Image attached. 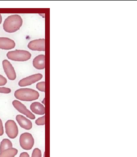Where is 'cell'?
Segmentation results:
<instances>
[{"label": "cell", "mask_w": 137, "mask_h": 157, "mask_svg": "<svg viewBox=\"0 0 137 157\" xmlns=\"http://www.w3.org/2000/svg\"><path fill=\"white\" fill-rule=\"evenodd\" d=\"M23 25L22 17L18 14L10 15L4 21L3 28L6 32L13 33L19 30Z\"/></svg>", "instance_id": "obj_1"}, {"label": "cell", "mask_w": 137, "mask_h": 157, "mask_svg": "<svg viewBox=\"0 0 137 157\" xmlns=\"http://www.w3.org/2000/svg\"><path fill=\"white\" fill-rule=\"evenodd\" d=\"M15 98L23 101H32L39 98V94L37 91L31 88H20L15 91Z\"/></svg>", "instance_id": "obj_2"}, {"label": "cell", "mask_w": 137, "mask_h": 157, "mask_svg": "<svg viewBox=\"0 0 137 157\" xmlns=\"http://www.w3.org/2000/svg\"><path fill=\"white\" fill-rule=\"evenodd\" d=\"M7 57L11 60L14 61H26L30 59L32 55L27 51L16 50L8 52Z\"/></svg>", "instance_id": "obj_3"}, {"label": "cell", "mask_w": 137, "mask_h": 157, "mask_svg": "<svg viewBox=\"0 0 137 157\" xmlns=\"http://www.w3.org/2000/svg\"><path fill=\"white\" fill-rule=\"evenodd\" d=\"M19 142L21 147L24 150L29 151L33 147L35 140L31 134L25 132L21 135Z\"/></svg>", "instance_id": "obj_4"}, {"label": "cell", "mask_w": 137, "mask_h": 157, "mask_svg": "<svg viewBox=\"0 0 137 157\" xmlns=\"http://www.w3.org/2000/svg\"><path fill=\"white\" fill-rule=\"evenodd\" d=\"M6 132L8 137L10 139H14L18 135V128L16 123L13 120H8L5 124Z\"/></svg>", "instance_id": "obj_5"}, {"label": "cell", "mask_w": 137, "mask_h": 157, "mask_svg": "<svg viewBox=\"0 0 137 157\" xmlns=\"http://www.w3.org/2000/svg\"><path fill=\"white\" fill-rule=\"evenodd\" d=\"M12 104L18 112L26 116L28 118H30L31 120H35L36 118L35 116L29 111L26 107L20 101L18 100H14L12 102Z\"/></svg>", "instance_id": "obj_6"}, {"label": "cell", "mask_w": 137, "mask_h": 157, "mask_svg": "<svg viewBox=\"0 0 137 157\" xmlns=\"http://www.w3.org/2000/svg\"><path fill=\"white\" fill-rule=\"evenodd\" d=\"M42 78H43V75L41 74L33 75L21 80L19 82L18 85L21 87L30 86L36 82L39 81Z\"/></svg>", "instance_id": "obj_7"}, {"label": "cell", "mask_w": 137, "mask_h": 157, "mask_svg": "<svg viewBox=\"0 0 137 157\" xmlns=\"http://www.w3.org/2000/svg\"><path fill=\"white\" fill-rule=\"evenodd\" d=\"M27 47L29 49L37 51H45V39H36L30 41L28 43Z\"/></svg>", "instance_id": "obj_8"}, {"label": "cell", "mask_w": 137, "mask_h": 157, "mask_svg": "<svg viewBox=\"0 0 137 157\" xmlns=\"http://www.w3.org/2000/svg\"><path fill=\"white\" fill-rule=\"evenodd\" d=\"M2 66L6 75L10 80H14L16 78V73L11 63L7 60L2 61Z\"/></svg>", "instance_id": "obj_9"}, {"label": "cell", "mask_w": 137, "mask_h": 157, "mask_svg": "<svg viewBox=\"0 0 137 157\" xmlns=\"http://www.w3.org/2000/svg\"><path fill=\"white\" fill-rule=\"evenodd\" d=\"M16 120L22 128L26 130H30L32 128V122L24 116L18 115L16 116Z\"/></svg>", "instance_id": "obj_10"}, {"label": "cell", "mask_w": 137, "mask_h": 157, "mask_svg": "<svg viewBox=\"0 0 137 157\" xmlns=\"http://www.w3.org/2000/svg\"><path fill=\"white\" fill-rule=\"evenodd\" d=\"M15 46L14 41L9 38L0 37V49L10 50L14 48Z\"/></svg>", "instance_id": "obj_11"}, {"label": "cell", "mask_w": 137, "mask_h": 157, "mask_svg": "<svg viewBox=\"0 0 137 157\" xmlns=\"http://www.w3.org/2000/svg\"><path fill=\"white\" fill-rule=\"evenodd\" d=\"M34 67L38 70H42L45 68V56L38 55L33 61Z\"/></svg>", "instance_id": "obj_12"}, {"label": "cell", "mask_w": 137, "mask_h": 157, "mask_svg": "<svg viewBox=\"0 0 137 157\" xmlns=\"http://www.w3.org/2000/svg\"><path fill=\"white\" fill-rule=\"evenodd\" d=\"M32 112L39 115H44L45 114V108L44 105L38 102L32 103L30 105Z\"/></svg>", "instance_id": "obj_13"}, {"label": "cell", "mask_w": 137, "mask_h": 157, "mask_svg": "<svg viewBox=\"0 0 137 157\" xmlns=\"http://www.w3.org/2000/svg\"><path fill=\"white\" fill-rule=\"evenodd\" d=\"M18 150L16 148H9L0 152V157H14L18 154Z\"/></svg>", "instance_id": "obj_14"}, {"label": "cell", "mask_w": 137, "mask_h": 157, "mask_svg": "<svg viewBox=\"0 0 137 157\" xmlns=\"http://www.w3.org/2000/svg\"><path fill=\"white\" fill-rule=\"evenodd\" d=\"M13 147V144L10 140L7 139H3L0 144V152Z\"/></svg>", "instance_id": "obj_15"}, {"label": "cell", "mask_w": 137, "mask_h": 157, "mask_svg": "<svg viewBox=\"0 0 137 157\" xmlns=\"http://www.w3.org/2000/svg\"><path fill=\"white\" fill-rule=\"evenodd\" d=\"M35 123L38 126H44L45 125V116L38 118L35 121Z\"/></svg>", "instance_id": "obj_16"}, {"label": "cell", "mask_w": 137, "mask_h": 157, "mask_svg": "<svg viewBox=\"0 0 137 157\" xmlns=\"http://www.w3.org/2000/svg\"><path fill=\"white\" fill-rule=\"evenodd\" d=\"M36 87L38 90L41 92H45V82L44 81L38 83L36 85Z\"/></svg>", "instance_id": "obj_17"}, {"label": "cell", "mask_w": 137, "mask_h": 157, "mask_svg": "<svg viewBox=\"0 0 137 157\" xmlns=\"http://www.w3.org/2000/svg\"><path fill=\"white\" fill-rule=\"evenodd\" d=\"M31 157H42V153L40 149L35 148L33 151Z\"/></svg>", "instance_id": "obj_18"}, {"label": "cell", "mask_w": 137, "mask_h": 157, "mask_svg": "<svg viewBox=\"0 0 137 157\" xmlns=\"http://www.w3.org/2000/svg\"><path fill=\"white\" fill-rule=\"evenodd\" d=\"M11 90L10 88L7 87H0V93L3 94H9L11 93Z\"/></svg>", "instance_id": "obj_19"}, {"label": "cell", "mask_w": 137, "mask_h": 157, "mask_svg": "<svg viewBox=\"0 0 137 157\" xmlns=\"http://www.w3.org/2000/svg\"><path fill=\"white\" fill-rule=\"evenodd\" d=\"M7 82V81L6 79L4 76L0 75V86L6 85Z\"/></svg>", "instance_id": "obj_20"}, {"label": "cell", "mask_w": 137, "mask_h": 157, "mask_svg": "<svg viewBox=\"0 0 137 157\" xmlns=\"http://www.w3.org/2000/svg\"><path fill=\"white\" fill-rule=\"evenodd\" d=\"M4 133V130H3V124H2V121L0 118V136H2Z\"/></svg>", "instance_id": "obj_21"}, {"label": "cell", "mask_w": 137, "mask_h": 157, "mask_svg": "<svg viewBox=\"0 0 137 157\" xmlns=\"http://www.w3.org/2000/svg\"><path fill=\"white\" fill-rule=\"evenodd\" d=\"M19 157H29V155L28 154V153L26 152H24L21 153Z\"/></svg>", "instance_id": "obj_22"}, {"label": "cell", "mask_w": 137, "mask_h": 157, "mask_svg": "<svg viewBox=\"0 0 137 157\" xmlns=\"http://www.w3.org/2000/svg\"><path fill=\"white\" fill-rule=\"evenodd\" d=\"M2 22V16L1 14H0V25L1 24Z\"/></svg>", "instance_id": "obj_23"}, {"label": "cell", "mask_w": 137, "mask_h": 157, "mask_svg": "<svg viewBox=\"0 0 137 157\" xmlns=\"http://www.w3.org/2000/svg\"><path fill=\"white\" fill-rule=\"evenodd\" d=\"M45 99H44V100H43V101H42V103H43V104H44L45 105Z\"/></svg>", "instance_id": "obj_24"}]
</instances>
